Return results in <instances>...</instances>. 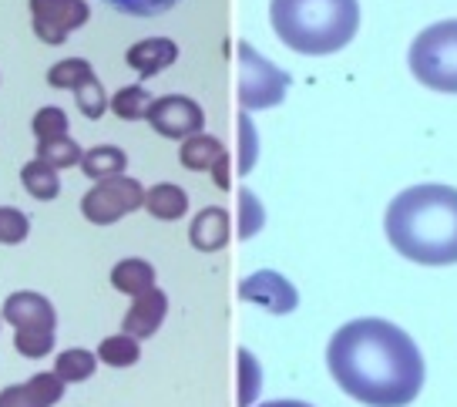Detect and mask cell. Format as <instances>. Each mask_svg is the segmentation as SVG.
<instances>
[{"instance_id": "cell-1", "label": "cell", "mask_w": 457, "mask_h": 407, "mask_svg": "<svg viewBox=\"0 0 457 407\" xmlns=\"http://www.w3.org/2000/svg\"><path fill=\"white\" fill-rule=\"evenodd\" d=\"M327 367L343 394L367 407H407L424 387V357L411 334L363 317L329 336Z\"/></svg>"}, {"instance_id": "cell-2", "label": "cell", "mask_w": 457, "mask_h": 407, "mask_svg": "<svg viewBox=\"0 0 457 407\" xmlns=\"http://www.w3.org/2000/svg\"><path fill=\"white\" fill-rule=\"evenodd\" d=\"M384 233L403 260L417 266L457 262V189L424 182L403 189L386 205Z\"/></svg>"}, {"instance_id": "cell-3", "label": "cell", "mask_w": 457, "mask_h": 407, "mask_svg": "<svg viewBox=\"0 0 457 407\" xmlns=\"http://www.w3.org/2000/svg\"><path fill=\"white\" fill-rule=\"evenodd\" d=\"M270 21L276 37L289 51L327 58L357 37L360 4L357 0H272Z\"/></svg>"}, {"instance_id": "cell-4", "label": "cell", "mask_w": 457, "mask_h": 407, "mask_svg": "<svg viewBox=\"0 0 457 407\" xmlns=\"http://www.w3.org/2000/svg\"><path fill=\"white\" fill-rule=\"evenodd\" d=\"M407 64L424 87L457 95V21H441L420 30L407 51Z\"/></svg>"}, {"instance_id": "cell-5", "label": "cell", "mask_w": 457, "mask_h": 407, "mask_svg": "<svg viewBox=\"0 0 457 407\" xmlns=\"http://www.w3.org/2000/svg\"><path fill=\"white\" fill-rule=\"evenodd\" d=\"M0 317L14 327V347L21 357L28 361H41L54 350V327H57V313L51 300L41 296V293H11L4 300V310Z\"/></svg>"}, {"instance_id": "cell-6", "label": "cell", "mask_w": 457, "mask_h": 407, "mask_svg": "<svg viewBox=\"0 0 457 407\" xmlns=\"http://www.w3.org/2000/svg\"><path fill=\"white\" fill-rule=\"evenodd\" d=\"M236 61H239V108L245 112H266L283 104L286 91L293 78L276 68L270 58H262L253 44H236Z\"/></svg>"}, {"instance_id": "cell-7", "label": "cell", "mask_w": 457, "mask_h": 407, "mask_svg": "<svg viewBox=\"0 0 457 407\" xmlns=\"http://www.w3.org/2000/svg\"><path fill=\"white\" fill-rule=\"evenodd\" d=\"M142 205H145L142 182L121 172V175H112V179H101L98 186L81 199V212L95 226H112V222H118V219L135 212V209H142Z\"/></svg>"}, {"instance_id": "cell-8", "label": "cell", "mask_w": 457, "mask_h": 407, "mask_svg": "<svg viewBox=\"0 0 457 407\" xmlns=\"http://www.w3.org/2000/svg\"><path fill=\"white\" fill-rule=\"evenodd\" d=\"M148 125L162 135V138H188L195 131H205V112L202 104H195L186 95H162L152 98L148 104Z\"/></svg>"}, {"instance_id": "cell-9", "label": "cell", "mask_w": 457, "mask_h": 407, "mask_svg": "<svg viewBox=\"0 0 457 407\" xmlns=\"http://www.w3.org/2000/svg\"><path fill=\"white\" fill-rule=\"evenodd\" d=\"M30 17H34V34L44 44H64L71 30L87 24L91 7L85 0H30Z\"/></svg>"}, {"instance_id": "cell-10", "label": "cell", "mask_w": 457, "mask_h": 407, "mask_svg": "<svg viewBox=\"0 0 457 407\" xmlns=\"http://www.w3.org/2000/svg\"><path fill=\"white\" fill-rule=\"evenodd\" d=\"M239 300L270 310L272 317H283V313H293L300 306V293H296V287L283 273L259 270V273H253V277H245L239 283Z\"/></svg>"}, {"instance_id": "cell-11", "label": "cell", "mask_w": 457, "mask_h": 407, "mask_svg": "<svg viewBox=\"0 0 457 407\" xmlns=\"http://www.w3.org/2000/svg\"><path fill=\"white\" fill-rule=\"evenodd\" d=\"M64 397V380L57 370H41L28 384H14L0 391V407H54Z\"/></svg>"}, {"instance_id": "cell-12", "label": "cell", "mask_w": 457, "mask_h": 407, "mask_svg": "<svg viewBox=\"0 0 457 407\" xmlns=\"http://www.w3.org/2000/svg\"><path fill=\"white\" fill-rule=\"evenodd\" d=\"M165 313H169V296L158 290V287H152V290H145L135 296V303L129 306V313H125V320H121V330L131 336H138V340H148L152 334H158Z\"/></svg>"}, {"instance_id": "cell-13", "label": "cell", "mask_w": 457, "mask_h": 407, "mask_svg": "<svg viewBox=\"0 0 457 407\" xmlns=\"http://www.w3.org/2000/svg\"><path fill=\"white\" fill-rule=\"evenodd\" d=\"M125 61H129L131 71H138L142 78H155L179 61V44L169 37H145V41L131 44Z\"/></svg>"}, {"instance_id": "cell-14", "label": "cell", "mask_w": 457, "mask_h": 407, "mask_svg": "<svg viewBox=\"0 0 457 407\" xmlns=\"http://www.w3.org/2000/svg\"><path fill=\"white\" fill-rule=\"evenodd\" d=\"M188 243L199 253H219L228 246V209L209 205L188 226Z\"/></svg>"}, {"instance_id": "cell-15", "label": "cell", "mask_w": 457, "mask_h": 407, "mask_svg": "<svg viewBox=\"0 0 457 407\" xmlns=\"http://www.w3.org/2000/svg\"><path fill=\"white\" fill-rule=\"evenodd\" d=\"M145 209H148V216L162 219V222H175L188 212V195L175 182H158L145 192Z\"/></svg>"}, {"instance_id": "cell-16", "label": "cell", "mask_w": 457, "mask_h": 407, "mask_svg": "<svg viewBox=\"0 0 457 407\" xmlns=\"http://www.w3.org/2000/svg\"><path fill=\"white\" fill-rule=\"evenodd\" d=\"M222 152H226V148H222V142H219L215 135L195 131V135L182 138V148H179V162L186 165L188 172H209V169L215 165V159H219Z\"/></svg>"}, {"instance_id": "cell-17", "label": "cell", "mask_w": 457, "mask_h": 407, "mask_svg": "<svg viewBox=\"0 0 457 407\" xmlns=\"http://www.w3.org/2000/svg\"><path fill=\"white\" fill-rule=\"evenodd\" d=\"M78 165H81V172H85L87 179L101 182V179H112V175L125 172V169H129V155H125V148H118V145H95L81 155Z\"/></svg>"}, {"instance_id": "cell-18", "label": "cell", "mask_w": 457, "mask_h": 407, "mask_svg": "<svg viewBox=\"0 0 457 407\" xmlns=\"http://www.w3.org/2000/svg\"><path fill=\"white\" fill-rule=\"evenodd\" d=\"M112 287L118 293H129V296H138V293L152 290L155 287V266L145 260H121L112 266Z\"/></svg>"}, {"instance_id": "cell-19", "label": "cell", "mask_w": 457, "mask_h": 407, "mask_svg": "<svg viewBox=\"0 0 457 407\" xmlns=\"http://www.w3.org/2000/svg\"><path fill=\"white\" fill-rule=\"evenodd\" d=\"M21 182H24V189L37 199V203H51L61 195V179H57V169L54 165H47L44 159L34 155V162H28L24 169H21Z\"/></svg>"}, {"instance_id": "cell-20", "label": "cell", "mask_w": 457, "mask_h": 407, "mask_svg": "<svg viewBox=\"0 0 457 407\" xmlns=\"http://www.w3.org/2000/svg\"><path fill=\"white\" fill-rule=\"evenodd\" d=\"M95 367H98V353H91L85 347L64 350V353H57L54 361L57 378L64 380V384H81V380H87L95 374Z\"/></svg>"}, {"instance_id": "cell-21", "label": "cell", "mask_w": 457, "mask_h": 407, "mask_svg": "<svg viewBox=\"0 0 457 407\" xmlns=\"http://www.w3.org/2000/svg\"><path fill=\"white\" fill-rule=\"evenodd\" d=\"M138 357H142L138 336L125 334V330L114 336H104L98 344V361L108 367H131V364H138Z\"/></svg>"}, {"instance_id": "cell-22", "label": "cell", "mask_w": 457, "mask_h": 407, "mask_svg": "<svg viewBox=\"0 0 457 407\" xmlns=\"http://www.w3.org/2000/svg\"><path fill=\"white\" fill-rule=\"evenodd\" d=\"M81 145L74 142L71 135H57V138H41L37 142V159H44L54 169H74L81 162Z\"/></svg>"}, {"instance_id": "cell-23", "label": "cell", "mask_w": 457, "mask_h": 407, "mask_svg": "<svg viewBox=\"0 0 457 407\" xmlns=\"http://www.w3.org/2000/svg\"><path fill=\"white\" fill-rule=\"evenodd\" d=\"M148 104H152V95H148V87H142V85L121 87L114 98H108V108H112L121 121H142V118L148 115Z\"/></svg>"}, {"instance_id": "cell-24", "label": "cell", "mask_w": 457, "mask_h": 407, "mask_svg": "<svg viewBox=\"0 0 457 407\" xmlns=\"http://www.w3.org/2000/svg\"><path fill=\"white\" fill-rule=\"evenodd\" d=\"M239 407H253L259 401V391H262V367L253 357V350L239 347Z\"/></svg>"}, {"instance_id": "cell-25", "label": "cell", "mask_w": 457, "mask_h": 407, "mask_svg": "<svg viewBox=\"0 0 457 407\" xmlns=\"http://www.w3.org/2000/svg\"><path fill=\"white\" fill-rule=\"evenodd\" d=\"M95 74V68L87 64L85 58H68V61H57L54 68L47 71V85L61 87V91H74V87L87 81Z\"/></svg>"}, {"instance_id": "cell-26", "label": "cell", "mask_w": 457, "mask_h": 407, "mask_svg": "<svg viewBox=\"0 0 457 407\" xmlns=\"http://www.w3.org/2000/svg\"><path fill=\"white\" fill-rule=\"evenodd\" d=\"M256 159H259V135H256V125H253V118L249 112H239V162H236V172L239 175H249L256 169Z\"/></svg>"}, {"instance_id": "cell-27", "label": "cell", "mask_w": 457, "mask_h": 407, "mask_svg": "<svg viewBox=\"0 0 457 407\" xmlns=\"http://www.w3.org/2000/svg\"><path fill=\"white\" fill-rule=\"evenodd\" d=\"M266 226V209L256 199L253 189H239V239H253Z\"/></svg>"}, {"instance_id": "cell-28", "label": "cell", "mask_w": 457, "mask_h": 407, "mask_svg": "<svg viewBox=\"0 0 457 407\" xmlns=\"http://www.w3.org/2000/svg\"><path fill=\"white\" fill-rule=\"evenodd\" d=\"M74 104L81 108V115L95 118V121L108 112V95H104V87H101V81L95 78V74L74 87Z\"/></svg>"}, {"instance_id": "cell-29", "label": "cell", "mask_w": 457, "mask_h": 407, "mask_svg": "<svg viewBox=\"0 0 457 407\" xmlns=\"http://www.w3.org/2000/svg\"><path fill=\"white\" fill-rule=\"evenodd\" d=\"M30 233V219L17 209V205H0V243L4 246H17L24 243Z\"/></svg>"}, {"instance_id": "cell-30", "label": "cell", "mask_w": 457, "mask_h": 407, "mask_svg": "<svg viewBox=\"0 0 457 407\" xmlns=\"http://www.w3.org/2000/svg\"><path fill=\"white\" fill-rule=\"evenodd\" d=\"M30 131L37 135V142H41V138H57V135H68V115H64L61 108H54V104H47V108H41V112L34 115V121H30Z\"/></svg>"}, {"instance_id": "cell-31", "label": "cell", "mask_w": 457, "mask_h": 407, "mask_svg": "<svg viewBox=\"0 0 457 407\" xmlns=\"http://www.w3.org/2000/svg\"><path fill=\"white\" fill-rule=\"evenodd\" d=\"M104 4L114 7V11H121V14H131V17H155V14L171 11V7L182 4V0H104Z\"/></svg>"}, {"instance_id": "cell-32", "label": "cell", "mask_w": 457, "mask_h": 407, "mask_svg": "<svg viewBox=\"0 0 457 407\" xmlns=\"http://www.w3.org/2000/svg\"><path fill=\"white\" fill-rule=\"evenodd\" d=\"M209 172H212V179H215V189L228 192V155H226V152L215 159V165L209 169Z\"/></svg>"}, {"instance_id": "cell-33", "label": "cell", "mask_w": 457, "mask_h": 407, "mask_svg": "<svg viewBox=\"0 0 457 407\" xmlns=\"http://www.w3.org/2000/svg\"><path fill=\"white\" fill-rule=\"evenodd\" d=\"M256 407H313V404H303V401H270V404H256Z\"/></svg>"}, {"instance_id": "cell-34", "label": "cell", "mask_w": 457, "mask_h": 407, "mask_svg": "<svg viewBox=\"0 0 457 407\" xmlns=\"http://www.w3.org/2000/svg\"><path fill=\"white\" fill-rule=\"evenodd\" d=\"M0 323H4V317H0Z\"/></svg>"}]
</instances>
